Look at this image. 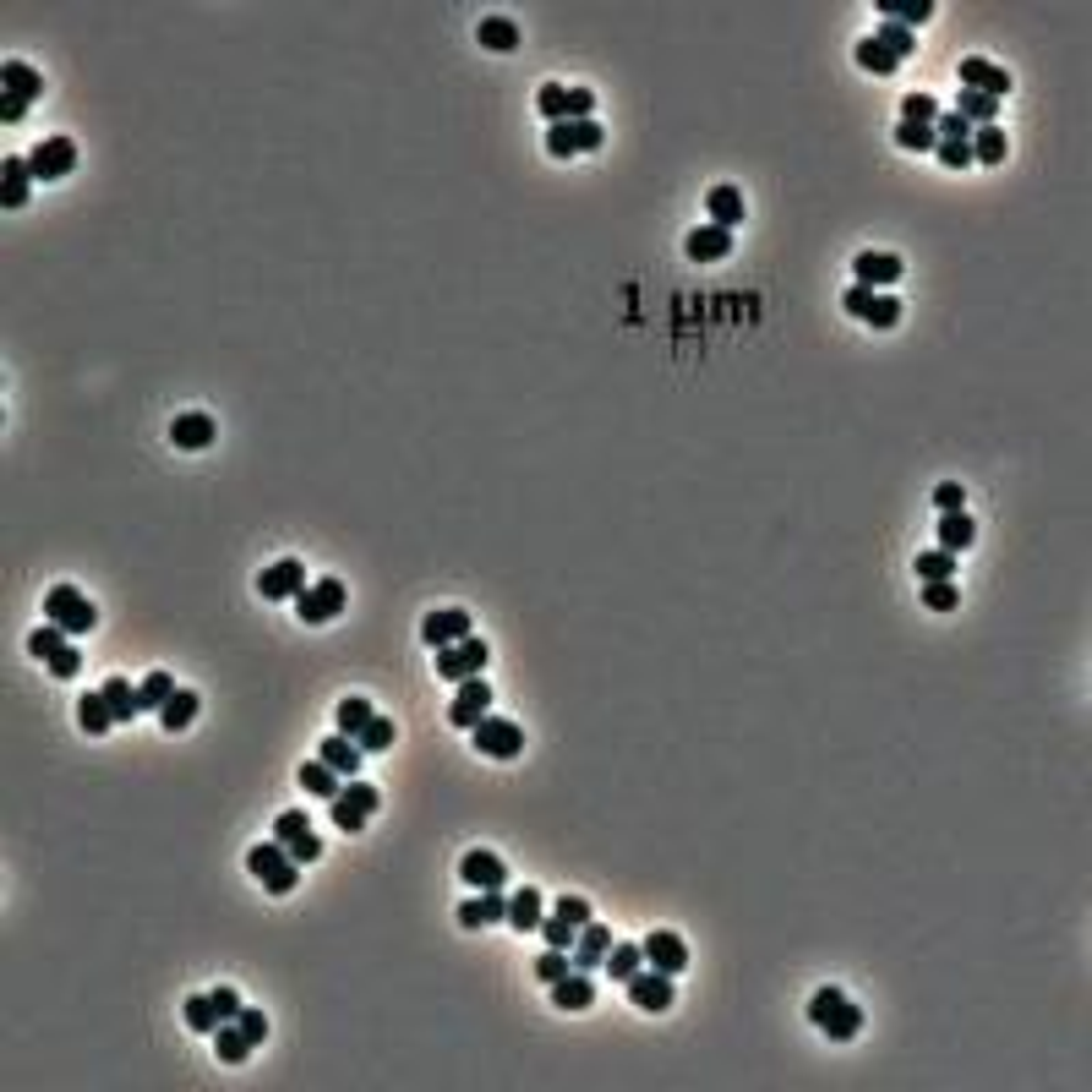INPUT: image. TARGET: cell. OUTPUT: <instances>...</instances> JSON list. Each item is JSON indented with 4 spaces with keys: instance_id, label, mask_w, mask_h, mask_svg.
Returning <instances> with one entry per match:
<instances>
[{
    "instance_id": "39",
    "label": "cell",
    "mask_w": 1092,
    "mask_h": 1092,
    "mask_svg": "<svg viewBox=\"0 0 1092 1092\" xmlns=\"http://www.w3.org/2000/svg\"><path fill=\"white\" fill-rule=\"evenodd\" d=\"M475 39H481L486 50H503V55H508V50L519 44V28H514L508 17H486L481 28H475Z\"/></svg>"
},
{
    "instance_id": "32",
    "label": "cell",
    "mask_w": 1092,
    "mask_h": 1092,
    "mask_svg": "<svg viewBox=\"0 0 1092 1092\" xmlns=\"http://www.w3.org/2000/svg\"><path fill=\"white\" fill-rule=\"evenodd\" d=\"M214 1054H219V1060H225V1065H247V1054H252V1038H247V1032L236 1027V1021H225V1027L214 1032Z\"/></svg>"
},
{
    "instance_id": "8",
    "label": "cell",
    "mask_w": 1092,
    "mask_h": 1092,
    "mask_svg": "<svg viewBox=\"0 0 1092 1092\" xmlns=\"http://www.w3.org/2000/svg\"><path fill=\"white\" fill-rule=\"evenodd\" d=\"M623 994H629V1005L634 1010H650V1016H661V1010H672V978L667 972H656V967H639L629 983H623Z\"/></svg>"
},
{
    "instance_id": "17",
    "label": "cell",
    "mask_w": 1092,
    "mask_h": 1092,
    "mask_svg": "<svg viewBox=\"0 0 1092 1092\" xmlns=\"http://www.w3.org/2000/svg\"><path fill=\"white\" fill-rule=\"evenodd\" d=\"M170 443L186 448V454H203V448L214 443V415H203V410L176 415V421H170Z\"/></svg>"
},
{
    "instance_id": "7",
    "label": "cell",
    "mask_w": 1092,
    "mask_h": 1092,
    "mask_svg": "<svg viewBox=\"0 0 1092 1092\" xmlns=\"http://www.w3.org/2000/svg\"><path fill=\"white\" fill-rule=\"evenodd\" d=\"M470 732H475V749H481L486 760H514V754L525 749V732H519V722H503V716H481Z\"/></svg>"
},
{
    "instance_id": "26",
    "label": "cell",
    "mask_w": 1092,
    "mask_h": 1092,
    "mask_svg": "<svg viewBox=\"0 0 1092 1092\" xmlns=\"http://www.w3.org/2000/svg\"><path fill=\"white\" fill-rule=\"evenodd\" d=\"M300 787H306L311 798H328V804H333V798L344 793V776L333 771L328 760H306V765H300Z\"/></svg>"
},
{
    "instance_id": "19",
    "label": "cell",
    "mask_w": 1092,
    "mask_h": 1092,
    "mask_svg": "<svg viewBox=\"0 0 1092 1092\" xmlns=\"http://www.w3.org/2000/svg\"><path fill=\"white\" fill-rule=\"evenodd\" d=\"M852 273H857V284H868V289L901 284V258H896V252H857Z\"/></svg>"
},
{
    "instance_id": "30",
    "label": "cell",
    "mask_w": 1092,
    "mask_h": 1092,
    "mask_svg": "<svg viewBox=\"0 0 1092 1092\" xmlns=\"http://www.w3.org/2000/svg\"><path fill=\"white\" fill-rule=\"evenodd\" d=\"M192 722H197V689H176V694H170V705L159 711V727H165V732H186Z\"/></svg>"
},
{
    "instance_id": "34",
    "label": "cell",
    "mask_w": 1092,
    "mask_h": 1092,
    "mask_svg": "<svg viewBox=\"0 0 1092 1092\" xmlns=\"http://www.w3.org/2000/svg\"><path fill=\"white\" fill-rule=\"evenodd\" d=\"M967 148H972V159H983V165H1005V154H1010V143H1005L1000 126H978Z\"/></svg>"
},
{
    "instance_id": "14",
    "label": "cell",
    "mask_w": 1092,
    "mask_h": 1092,
    "mask_svg": "<svg viewBox=\"0 0 1092 1092\" xmlns=\"http://www.w3.org/2000/svg\"><path fill=\"white\" fill-rule=\"evenodd\" d=\"M421 639H426L432 650H443V645H459V639H470V612H464V607L426 612V618H421Z\"/></svg>"
},
{
    "instance_id": "59",
    "label": "cell",
    "mask_w": 1092,
    "mask_h": 1092,
    "mask_svg": "<svg viewBox=\"0 0 1092 1092\" xmlns=\"http://www.w3.org/2000/svg\"><path fill=\"white\" fill-rule=\"evenodd\" d=\"M934 154H939V165H945V170H967L972 165V148L967 143H934Z\"/></svg>"
},
{
    "instance_id": "29",
    "label": "cell",
    "mask_w": 1092,
    "mask_h": 1092,
    "mask_svg": "<svg viewBox=\"0 0 1092 1092\" xmlns=\"http://www.w3.org/2000/svg\"><path fill=\"white\" fill-rule=\"evenodd\" d=\"M978 541V519L961 508V514H939V552H961V546Z\"/></svg>"
},
{
    "instance_id": "3",
    "label": "cell",
    "mask_w": 1092,
    "mask_h": 1092,
    "mask_svg": "<svg viewBox=\"0 0 1092 1092\" xmlns=\"http://www.w3.org/2000/svg\"><path fill=\"white\" fill-rule=\"evenodd\" d=\"M44 618L50 623H61L66 634H88L93 623H99V607L83 596V590H72V585H55L50 596H44Z\"/></svg>"
},
{
    "instance_id": "27",
    "label": "cell",
    "mask_w": 1092,
    "mask_h": 1092,
    "mask_svg": "<svg viewBox=\"0 0 1092 1092\" xmlns=\"http://www.w3.org/2000/svg\"><path fill=\"white\" fill-rule=\"evenodd\" d=\"M77 722H83L88 738H104V732L115 727V711H110V700H104V689H88L83 700H77Z\"/></svg>"
},
{
    "instance_id": "58",
    "label": "cell",
    "mask_w": 1092,
    "mask_h": 1092,
    "mask_svg": "<svg viewBox=\"0 0 1092 1092\" xmlns=\"http://www.w3.org/2000/svg\"><path fill=\"white\" fill-rule=\"evenodd\" d=\"M284 846H289V857H295V863H317V857H322V841H317L311 830H300L295 841H284Z\"/></svg>"
},
{
    "instance_id": "41",
    "label": "cell",
    "mask_w": 1092,
    "mask_h": 1092,
    "mask_svg": "<svg viewBox=\"0 0 1092 1092\" xmlns=\"http://www.w3.org/2000/svg\"><path fill=\"white\" fill-rule=\"evenodd\" d=\"M912 568H917V579H923V585H934V579H950V574H956V552H939V546H934V552H917Z\"/></svg>"
},
{
    "instance_id": "16",
    "label": "cell",
    "mask_w": 1092,
    "mask_h": 1092,
    "mask_svg": "<svg viewBox=\"0 0 1092 1092\" xmlns=\"http://www.w3.org/2000/svg\"><path fill=\"white\" fill-rule=\"evenodd\" d=\"M961 88L989 93V99H1005V93H1010V72H1005V66H994V61H983V55H967V61H961Z\"/></svg>"
},
{
    "instance_id": "45",
    "label": "cell",
    "mask_w": 1092,
    "mask_h": 1092,
    "mask_svg": "<svg viewBox=\"0 0 1092 1092\" xmlns=\"http://www.w3.org/2000/svg\"><path fill=\"white\" fill-rule=\"evenodd\" d=\"M874 39L885 44V50L896 55V61H907V55H912V44H917V39H912V28H901V22H879V28H874Z\"/></svg>"
},
{
    "instance_id": "18",
    "label": "cell",
    "mask_w": 1092,
    "mask_h": 1092,
    "mask_svg": "<svg viewBox=\"0 0 1092 1092\" xmlns=\"http://www.w3.org/2000/svg\"><path fill=\"white\" fill-rule=\"evenodd\" d=\"M317 760H328L333 771L344 776V782H350V776H361V765H366V749L355 738H344V732H328V738H322V749H317Z\"/></svg>"
},
{
    "instance_id": "57",
    "label": "cell",
    "mask_w": 1092,
    "mask_h": 1092,
    "mask_svg": "<svg viewBox=\"0 0 1092 1092\" xmlns=\"http://www.w3.org/2000/svg\"><path fill=\"white\" fill-rule=\"evenodd\" d=\"M557 917H563V923H574V928H585V923H590V901H585V896H557Z\"/></svg>"
},
{
    "instance_id": "20",
    "label": "cell",
    "mask_w": 1092,
    "mask_h": 1092,
    "mask_svg": "<svg viewBox=\"0 0 1092 1092\" xmlns=\"http://www.w3.org/2000/svg\"><path fill=\"white\" fill-rule=\"evenodd\" d=\"M683 252H689L694 263H722L727 252H732V230L700 225V230H689V236H683Z\"/></svg>"
},
{
    "instance_id": "54",
    "label": "cell",
    "mask_w": 1092,
    "mask_h": 1092,
    "mask_svg": "<svg viewBox=\"0 0 1092 1092\" xmlns=\"http://www.w3.org/2000/svg\"><path fill=\"white\" fill-rule=\"evenodd\" d=\"M956 601H961V596H956V585H950V579H934V585L923 590V607H928V612H956Z\"/></svg>"
},
{
    "instance_id": "47",
    "label": "cell",
    "mask_w": 1092,
    "mask_h": 1092,
    "mask_svg": "<svg viewBox=\"0 0 1092 1092\" xmlns=\"http://www.w3.org/2000/svg\"><path fill=\"white\" fill-rule=\"evenodd\" d=\"M355 743H361L366 754H382V749H393V722H388V716H371V722L361 727V738H355Z\"/></svg>"
},
{
    "instance_id": "15",
    "label": "cell",
    "mask_w": 1092,
    "mask_h": 1092,
    "mask_svg": "<svg viewBox=\"0 0 1092 1092\" xmlns=\"http://www.w3.org/2000/svg\"><path fill=\"white\" fill-rule=\"evenodd\" d=\"M459 879H464L470 890H503V885H508V863H503L497 852H464Z\"/></svg>"
},
{
    "instance_id": "1",
    "label": "cell",
    "mask_w": 1092,
    "mask_h": 1092,
    "mask_svg": "<svg viewBox=\"0 0 1092 1092\" xmlns=\"http://www.w3.org/2000/svg\"><path fill=\"white\" fill-rule=\"evenodd\" d=\"M247 868H252V879H258L263 890H273V896H289V890L300 885V863L289 857L284 841L252 846V852H247Z\"/></svg>"
},
{
    "instance_id": "22",
    "label": "cell",
    "mask_w": 1092,
    "mask_h": 1092,
    "mask_svg": "<svg viewBox=\"0 0 1092 1092\" xmlns=\"http://www.w3.org/2000/svg\"><path fill=\"white\" fill-rule=\"evenodd\" d=\"M508 917V896L503 890H481L475 901H459V923L464 928H486V923H503Z\"/></svg>"
},
{
    "instance_id": "60",
    "label": "cell",
    "mask_w": 1092,
    "mask_h": 1092,
    "mask_svg": "<svg viewBox=\"0 0 1092 1092\" xmlns=\"http://www.w3.org/2000/svg\"><path fill=\"white\" fill-rule=\"evenodd\" d=\"M50 672H55V678H77V672H83V656H77L72 645L55 650V656H50Z\"/></svg>"
},
{
    "instance_id": "44",
    "label": "cell",
    "mask_w": 1092,
    "mask_h": 1092,
    "mask_svg": "<svg viewBox=\"0 0 1092 1092\" xmlns=\"http://www.w3.org/2000/svg\"><path fill=\"white\" fill-rule=\"evenodd\" d=\"M536 110H541V121L563 126V121H568V88H557V83H541V93H536Z\"/></svg>"
},
{
    "instance_id": "37",
    "label": "cell",
    "mask_w": 1092,
    "mask_h": 1092,
    "mask_svg": "<svg viewBox=\"0 0 1092 1092\" xmlns=\"http://www.w3.org/2000/svg\"><path fill=\"white\" fill-rule=\"evenodd\" d=\"M371 700H361V694H350V700H339V711H333V722H339V732L344 738H361V727L371 722Z\"/></svg>"
},
{
    "instance_id": "52",
    "label": "cell",
    "mask_w": 1092,
    "mask_h": 1092,
    "mask_svg": "<svg viewBox=\"0 0 1092 1092\" xmlns=\"http://www.w3.org/2000/svg\"><path fill=\"white\" fill-rule=\"evenodd\" d=\"M934 508H939V514H961V508H967V486H961V481H939L934 486Z\"/></svg>"
},
{
    "instance_id": "11",
    "label": "cell",
    "mask_w": 1092,
    "mask_h": 1092,
    "mask_svg": "<svg viewBox=\"0 0 1092 1092\" xmlns=\"http://www.w3.org/2000/svg\"><path fill=\"white\" fill-rule=\"evenodd\" d=\"M639 945H645V967L667 972V978H678V972L689 967V945H683L672 928H656V934H645Z\"/></svg>"
},
{
    "instance_id": "46",
    "label": "cell",
    "mask_w": 1092,
    "mask_h": 1092,
    "mask_svg": "<svg viewBox=\"0 0 1092 1092\" xmlns=\"http://www.w3.org/2000/svg\"><path fill=\"white\" fill-rule=\"evenodd\" d=\"M896 110H901V121H917V126H934L939 121V104L928 99V93H907Z\"/></svg>"
},
{
    "instance_id": "12",
    "label": "cell",
    "mask_w": 1092,
    "mask_h": 1092,
    "mask_svg": "<svg viewBox=\"0 0 1092 1092\" xmlns=\"http://www.w3.org/2000/svg\"><path fill=\"white\" fill-rule=\"evenodd\" d=\"M481 716H492V683H486V678H464L459 694H454V705H448V722H454V727H475Z\"/></svg>"
},
{
    "instance_id": "4",
    "label": "cell",
    "mask_w": 1092,
    "mask_h": 1092,
    "mask_svg": "<svg viewBox=\"0 0 1092 1092\" xmlns=\"http://www.w3.org/2000/svg\"><path fill=\"white\" fill-rule=\"evenodd\" d=\"M486 661H492V650H486V639H459V645H443L437 650V678L448 683H464V678H481Z\"/></svg>"
},
{
    "instance_id": "53",
    "label": "cell",
    "mask_w": 1092,
    "mask_h": 1092,
    "mask_svg": "<svg viewBox=\"0 0 1092 1092\" xmlns=\"http://www.w3.org/2000/svg\"><path fill=\"white\" fill-rule=\"evenodd\" d=\"M541 934H546V945H552V950H574V934H579V928L563 923V917L552 912V917H541Z\"/></svg>"
},
{
    "instance_id": "10",
    "label": "cell",
    "mask_w": 1092,
    "mask_h": 1092,
    "mask_svg": "<svg viewBox=\"0 0 1092 1092\" xmlns=\"http://www.w3.org/2000/svg\"><path fill=\"white\" fill-rule=\"evenodd\" d=\"M344 612V585L339 579H317V585H306L295 596V618L300 623H328Z\"/></svg>"
},
{
    "instance_id": "2",
    "label": "cell",
    "mask_w": 1092,
    "mask_h": 1092,
    "mask_svg": "<svg viewBox=\"0 0 1092 1092\" xmlns=\"http://www.w3.org/2000/svg\"><path fill=\"white\" fill-rule=\"evenodd\" d=\"M377 804H382L377 787L361 782V776H350V782H344V793L328 804V815H333V824H339L344 835H361L366 824H371V815H377Z\"/></svg>"
},
{
    "instance_id": "48",
    "label": "cell",
    "mask_w": 1092,
    "mask_h": 1092,
    "mask_svg": "<svg viewBox=\"0 0 1092 1092\" xmlns=\"http://www.w3.org/2000/svg\"><path fill=\"white\" fill-rule=\"evenodd\" d=\"M896 143H901V148H917V154H934L939 132H934V126H917V121H901V126H896Z\"/></svg>"
},
{
    "instance_id": "49",
    "label": "cell",
    "mask_w": 1092,
    "mask_h": 1092,
    "mask_svg": "<svg viewBox=\"0 0 1092 1092\" xmlns=\"http://www.w3.org/2000/svg\"><path fill=\"white\" fill-rule=\"evenodd\" d=\"M863 322H868V328H896V322H901V300L896 295H874V306L863 311Z\"/></svg>"
},
{
    "instance_id": "43",
    "label": "cell",
    "mask_w": 1092,
    "mask_h": 1092,
    "mask_svg": "<svg viewBox=\"0 0 1092 1092\" xmlns=\"http://www.w3.org/2000/svg\"><path fill=\"white\" fill-rule=\"evenodd\" d=\"M824 1032H830V1038H835V1043H852V1038H857V1032H863V1010H857L852 1000H846V1005H841V1010H835V1016H830V1021H824Z\"/></svg>"
},
{
    "instance_id": "6",
    "label": "cell",
    "mask_w": 1092,
    "mask_h": 1092,
    "mask_svg": "<svg viewBox=\"0 0 1092 1092\" xmlns=\"http://www.w3.org/2000/svg\"><path fill=\"white\" fill-rule=\"evenodd\" d=\"M28 170H33V181H66L77 170V143L72 137H44L28 154Z\"/></svg>"
},
{
    "instance_id": "62",
    "label": "cell",
    "mask_w": 1092,
    "mask_h": 1092,
    "mask_svg": "<svg viewBox=\"0 0 1092 1092\" xmlns=\"http://www.w3.org/2000/svg\"><path fill=\"white\" fill-rule=\"evenodd\" d=\"M214 1010H219V1021H236L241 1016V994L236 989H214Z\"/></svg>"
},
{
    "instance_id": "40",
    "label": "cell",
    "mask_w": 1092,
    "mask_h": 1092,
    "mask_svg": "<svg viewBox=\"0 0 1092 1092\" xmlns=\"http://www.w3.org/2000/svg\"><path fill=\"white\" fill-rule=\"evenodd\" d=\"M181 1016H186V1027H192V1032H219V1027H225L219 1010H214V994H192Z\"/></svg>"
},
{
    "instance_id": "21",
    "label": "cell",
    "mask_w": 1092,
    "mask_h": 1092,
    "mask_svg": "<svg viewBox=\"0 0 1092 1092\" xmlns=\"http://www.w3.org/2000/svg\"><path fill=\"white\" fill-rule=\"evenodd\" d=\"M552 1005L557 1010H590V1005H596V983H590V972L568 967L563 978L552 983Z\"/></svg>"
},
{
    "instance_id": "31",
    "label": "cell",
    "mask_w": 1092,
    "mask_h": 1092,
    "mask_svg": "<svg viewBox=\"0 0 1092 1092\" xmlns=\"http://www.w3.org/2000/svg\"><path fill=\"white\" fill-rule=\"evenodd\" d=\"M956 115H961L967 126H994V115H1000V99H989V93H972V88H961Z\"/></svg>"
},
{
    "instance_id": "35",
    "label": "cell",
    "mask_w": 1092,
    "mask_h": 1092,
    "mask_svg": "<svg viewBox=\"0 0 1092 1092\" xmlns=\"http://www.w3.org/2000/svg\"><path fill=\"white\" fill-rule=\"evenodd\" d=\"M639 967H645V945H634V939H623V945L607 950V972H612L618 983H629Z\"/></svg>"
},
{
    "instance_id": "25",
    "label": "cell",
    "mask_w": 1092,
    "mask_h": 1092,
    "mask_svg": "<svg viewBox=\"0 0 1092 1092\" xmlns=\"http://www.w3.org/2000/svg\"><path fill=\"white\" fill-rule=\"evenodd\" d=\"M0 83H6V99H17V104H33L44 93V77L33 72V66H22V61L0 66Z\"/></svg>"
},
{
    "instance_id": "13",
    "label": "cell",
    "mask_w": 1092,
    "mask_h": 1092,
    "mask_svg": "<svg viewBox=\"0 0 1092 1092\" xmlns=\"http://www.w3.org/2000/svg\"><path fill=\"white\" fill-rule=\"evenodd\" d=\"M618 945V939H612V928L607 923H585L574 934V950H568V961H574L579 972H596V967H607V950Z\"/></svg>"
},
{
    "instance_id": "55",
    "label": "cell",
    "mask_w": 1092,
    "mask_h": 1092,
    "mask_svg": "<svg viewBox=\"0 0 1092 1092\" xmlns=\"http://www.w3.org/2000/svg\"><path fill=\"white\" fill-rule=\"evenodd\" d=\"M300 830H311V819H306V809H284V815L273 819V841H295Z\"/></svg>"
},
{
    "instance_id": "38",
    "label": "cell",
    "mask_w": 1092,
    "mask_h": 1092,
    "mask_svg": "<svg viewBox=\"0 0 1092 1092\" xmlns=\"http://www.w3.org/2000/svg\"><path fill=\"white\" fill-rule=\"evenodd\" d=\"M857 66H863V72H874V77H890V72H901V61L896 55L885 50V44L874 39V33H868L863 44H857Z\"/></svg>"
},
{
    "instance_id": "51",
    "label": "cell",
    "mask_w": 1092,
    "mask_h": 1092,
    "mask_svg": "<svg viewBox=\"0 0 1092 1092\" xmlns=\"http://www.w3.org/2000/svg\"><path fill=\"white\" fill-rule=\"evenodd\" d=\"M568 967H574V961H568V950H552V945H546L541 956H536V978H541V983H557Z\"/></svg>"
},
{
    "instance_id": "33",
    "label": "cell",
    "mask_w": 1092,
    "mask_h": 1092,
    "mask_svg": "<svg viewBox=\"0 0 1092 1092\" xmlns=\"http://www.w3.org/2000/svg\"><path fill=\"white\" fill-rule=\"evenodd\" d=\"M104 700H110L115 722H137V716H143V700H137V689H132L126 678H110V683H104Z\"/></svg>"
},
{
    "instance_id": "9",
    "label": "cell",
    "mask_w": 1092,
    "mask_h": 1092,
    "mask_svg": "<svg viewBox=\"0 0 1092 1092\" xmlns=\"http://www.w3.org/2000/svg\"><path fill=\"white\" fill-rule=\"evenodd\" d=\"M300 590H306V563H300V557H278V563H269L258 574L263 601H295Z\"/></svg>"
},
{
    "instance_id": "56",
    "label": "cell",
    "mask_w": 1092,
    "mask_h": 1092,
    "mask_svg": "<svg viewBox=\"0 0 1092 1092\" xmlns=\"http://www.w3.org/2000/svg\"><path fill=\"white\" fill-rule=\"evenodd\" d=\"M236 1027H241V1032H247V1038H252V1049H258V1043L269 1038V1016H263V1010H247V1005H241Z\"/></svg>"
},
{
    "instance_id": "23",
    "label": "cell",
    "mask_w": 1092,
    "mask_h": 1092,
    "mask_svg": "<svg viewBox=\"0 0 1092 1092\" xmlns=\"http://www.w3.org/2000/svg\"><path fill=\"white\" fill-rule=\"evenodd\" d=\"M28 186H33V170L22 154H6V165H0V203L6 208H22L28 203Z\"/></svg>"
},
{
    "instance_id": "28",
    "label": "cell",
    "mask_w": 1092,
    "mask_h": 1092,
    "mask_svg": "<svg viewBox=\"0 0 1092 1092\" xmlns=\"http://www.w3.org/2000/svg\"><path fill=\"white\" fill-rule=\"evenodd\" d=\"M705 208H711V225H722V230H732L743 219V192L738 186H711V192H705Z\"/></svg>"
},
{
    "instance_id": "5",
    "label": "cell",
    "mask_w": 1092,
    "mask_h": 1092,
    "mask_svg": "<svg viewBox=\"0 0 1092 1092\" xmlns=\"http://www.w3.org/2000/svg\"><path fill=\"white\" fill-rule=\"evenodd\" d=\"M607 143V132H601L596 121H563L546 132V154L552 159H574V154H596V148Z\"/></svg>"
},
{
    "instance_id": "50",
    "label": "cell",
    "mask_w": 1092,
    "mask_h": 1092,
    "mask_svg": "<svg viewBox=\"0 0 1092 1092\" xmlns=\"http://www.w3.org/2000/svg\"><path fill=\"white\" fill-rule=\"evenodd\" d=\"M841 1005H846V994H841V989H819L815 1000H809V1021H815V1027H824V1021H830Z\"/></svg>"
},
{
    "instance_id": "36",
    "label": "cell",
    "mask_w": 1092,
    "mask_h": 1092,
    "mask_svg": "<svg viewBox=\"0 0 1092 1092\" xmlns=\"http://www.w3.org/2000/svg\"><path fill=\"white\" fill-rule=\"evenodd\" d=\"M176 689H181V683L170 678V672H148V678L137 683V700H143V711H165Z\"/></svg>"
},
{
    "instance_id": "61",
    "label": "cell",
    "mask_w": 1092,
    "mask_h": 1092,
    "mask_svg": "<svg viewBox=\"0 0 1092 1092\" xmlns=\"http://www.w3.org/2000/svg\"><path fill=\"white\" fill-rule=\"evenodd\" d=\"M874 295H879V289H868V284H852V289H846V295H841V306L852 311V317H863V311L874 306Z\"/></svg>"
},
{
    "instance_id": "42",
    "label": "cell",
    "mask_w": 1092,
    "mask_h": 1092,
    "mask_svg": "<svg viewBox=\"0 0 1092 1092\" xmlns=\"http://www.w3.org/2000/svg\"><path fill=\"white\" fill-rule=\"evenodd\" d=\"M55 650H66V629H61V623H39V629L28 634V656L50 661Z\"/></svg>"
},
{
    "instance_id": "24",
    "label": "cell",
    "mask_w": 1092,
    "mask_h": 1092,
    "mask_svg": "<svg viewBox=\"0 0 1092 1092\" xmlns=\"http://www.w3.org/2000/svg\"><path fill=\"white\" fill-rule=\"evenodd\" d=\"M541 917H546V896H541L536 885H525V890H514V896H508V923H514L519 934L541 928Z\"/></svg>"
}]
</instances>
